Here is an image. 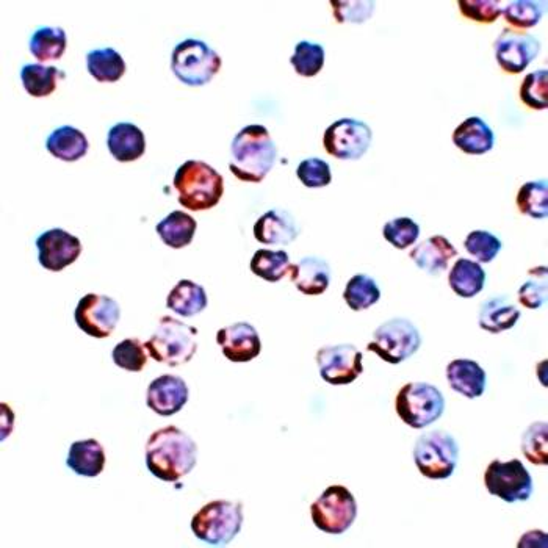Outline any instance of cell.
Masks as SVG:
<instances>
[{
    "label": "cell",
    "instance_id": "obj_1",
    "mask_svg": "<svg viewBox=\"0 0 548 548\" xmlns=\"http://www.w3.org/2000/svg\"><path fill=\"white\" fill-rule=\"evenodd\" d=\"M198 445L176 426L154 431L146 442V467L166 483H176L195 469Z\"/></svg>",
    "mask_w": 548,
    "mask_h": 548
},
{
    "label": "cell",
    "instance_id": "obj_2",
    "mask_svg": "<svg viewBox=\"0 0 548 548\" xmlns=\"http://www.w3.org/2000/svg\"><path fill=\"white\" fill-rule=\"evenodd\" d=\"M276 159L278 151L267 127L249 124L232 140L229 170L238 181L259 184L273 170Z\"/></svg>",
    "mask_w": 548,
    "mask_h": 548
},
{
    "label": "cell",
    "instance_id": "obj_3",
    "mask_svg": "<svg viewBox=\"0 0 548 548\" xmlns=\"http://www.w3.org/2000/svg\"><path fill=\"white\" fill-rule=\"evenodd\" d=\"M173 185L179 193V204L192 212L212 209L223 198V176L201 160H188L179 166Z\"/></svg>",
    "mask_w": 548,
    "mask_h": 548
},
{
    "label": "cell",
    "instance_id": "obj_4",
    "mask_svg": "<svg viewBox=\"0 0 548 548\" xmlns=\"http://www.w3.org/2000/svg\"><path fill=\"white\" fill-rule=\"evenodd\" d=\"M198 329L173 317H163L156 331L146 342V350L154 361L168 367H179L192 361L198 351Z\"/></svg>",
    "mask_w": 548,
    "mask_h": 548
},
{
    "label": "cell",
    "instance_id": "obj_5",
    "mask_svg": "<svg viewBox=\"0 0 548 548\" xmlns=\"http://www.w3.org/2000/svg\"><path fill=\"white\" fill-rule=\"evenodd\" d=\"M243 525V505L231 500H213L202 506L192 519L196 538L210 545H228Z\"/></svg>",
    "mask_w": 548,
    "mask_h": 548
},
{
    "label": "cell",
    "instance_id": "obj_6",
    "mask_svg": "<svg viewBox=\"0 0 548 548\" xmlns=\"http://www.w3.org/2000/svg\"><path fill=\"white\" fill-rule=\"evenodd\" d=\"M221 57L209 44L188 38L174 47L171 71L187 87H204L221 69Z\"/></svg>",
    "mask_w": 548,
    "mask_h": 548
},
{
    "label": "cell",
    "instance_id": "obj_7",
    "mask_svg": "<svg viewBox=\"0 0 548 548\" xmlns=\"http://www.w3.org/2000/svg\"><path fill=\"white\" fill-rule=\"evenodd\" d=\"M395 411L406 425L423 430L444 415L445 398L433 384H404L395 398Z\"/></svg>",
    "mask_w": 548,
    "mask_h": 548
},
{
    "label": "cell",
    "instance_id": "obj_8",
    "mask_svg": "<svg viewBox=\"0 0 548 548\" xmlns=\"http://www.w3.org/2000/svg\"><path fill=\"white\" fill-rule=\"evenodd\" d=\"M459 445L445 431H430L415 440L414 461L417 469L430 480H447L458 466Z\"/></svg>",
    "mask_w": 548,
    "mask_h": 548
},
{
    "label": "cell",
    "instance_id": "obj_9",
    "mask_svg": "<svg viewBox=\"0 0 548 548\" xmlns=\"http://www.w3.org/2000/svg\"><path fill=\"white\" fill-rule=\"evenodd\" d=\"M422 347V336L408 318H390L373 332L367 350L378 354L387 364L398 365L414 356Z\"/></svg>",
    "mask_w": 548,
    "mask_h": 548
},
{
    "label": "cell",
    "instance_id": "obj_10",
    "mask_svg": "<svg viewBox=\"0 0 548 548\" xmlns=\"http://www.w3.org/2000/svg\"><path fill=\"white\" fill-rule=\"evenodd\" d=\"M312 522L320 531L343 534L357 517V503L347 487L329 486L311 506Z\"/></svg>",
    "mask_w": 548,
    "mask_h": 548
},
{
    "label": "cell",
    "instance_id": "obj_11",
    "mask_svg": "<svg viewBox=\"0 0 548 548\" xmlns=\"http://www.w3.org/2000/svg\"><path fill=\"white\" fill-rule=\"evenodd\" d=\"M484 486L506 503L527 502L533 494V478L520 459H494L484 472Z\"/></svg>",
    "mask_w": 548,
    "mask_h": 548
},
{
    "label": "cell",
    "instance_id": "obj_12",
    "mask_svg": "<svg viewBox=\"0 0 548 548\" xmlns=\"http://www.w3.org/2000/svg\"><path fill=\"white\" fill-rule=\"evenodd\" d=\"M372 141V127L354 118L339 119L323 135V146L329 156L347 162L362 159L372 146Z\"/></svg>",
    "mask_w": 548,
    "mask_h": 548
},
{
    "label": "cell",
    "instance_id": "obj_13",
    "mask_svg": "<svg viewBox=\"0 0 548 548\" xmlns=\"http://www.w3.org/2000/svg\"><path fill=\"white\" fill-rule=\"evenodd\" d=\"M541 52V41L523 30L506 27L494 41L498 66L508 74H522Z\"/></svg>",
    "mask_w": 548,
    "mask_h": 548
},
{
    "label": "cell",
    "instance_id": "obj_14",
    "mask_svg": "<svg viewBox=\"0 0 548 548\" xmlns=\"http://www.w3.org/2000/svg\"><path fill=\"white\" fill-rule=\"evenodd\" d=\"M121 318V307L107 295L88 293L74 311L77 326L94 339L109 337Z\"/></svg>",
    "mask_w": 548,
    "mask_h": 548
},
{
    "label": "cell",
    "instance_id": "obj_15",
    "mask_svg": "<svg viewBox=\"0 0 548 548\" xmlns=\"http://www.w3.org/2000/svg\"><path fill=\"white\" fill-rule=\"evenodd\" d=\"M317 364L321 379L331 386H347L364 373L362 353L350 343L320 348Z\"/></svg>",
    "mask_w": 548,
    "mask_h": 548
},
{
    "label": "cell",
    "instance_id": "obj_16",
    "mask_svg": "<svg viewBox=\"0 0 548 548\" xmlns=\"http://www.w3.org/2000/svg\"><path fill=\"white\" fill-rule=\"evenodd\" d=\"M37 248L41 267L54 273L73 265L82 254L79 238L58 228L43 232L37 238Z\"/></svg>",
    "mask_w": 548,
    "mask_h": 548
},
{
    "label": "cell",
    "instance_id": "obj_17",
    "mask_svg": "<svg viewBox=\"0 0 548 548\" xmlns=\"http://www.w3.org/2000/svg\"><path fill=\"white\" fill-rule=\"evenodd\" d=\"M217 343L224 356L235 364L253 361L262 351L259 332L248 321H240L220 329L217 334Z\"/></svg>",
    "mask_w": 548,
    "mask_h": 548
},
{
    "label": "cell",
    "instance_id": "obj_18",
    "mask_svg": "<svg viewBox=\"0 0 548 548\" xmlns=\"http://www.w3.org/2000/svg\"><path fill=\"white\" fill-rule=\"evenodd\" d=\"M190 397L187 383L174 375H162L149 384L146 392L148 408L162 417L181 412Z\"/></svg>",
    "mask_w": 548,
    "mask_h": 548
},
{
    "label": "cell",
    "instance_id": "obj_19",
    "mask_svg": "<svg viewBox=\"0 0 548 548\" xmlns=\"http://www.w3.org/2000/svg\"><path fill=\"white\" fill-rule=\"evenodd\" d=\"M254 237L262 245H290L300 235L292 213L282 209L265 212L254 224Z\"/></svg>",
    "mask_w": 548,
    "mask_h": 548
},
{
    "label": "cell",
    "instance_id": "obj_20",
    "mask_svg": "<svg viewBox=\"0 0 548 548\" xmlns=\"http://www.w3.org/2000/svg\"><path fill=\"white\" fill-rule=\"evenodd\" d=\"M456 256H458V249L444 235L426 238L425 242L419 243L409 253L412 262L431 276L444 273Z\"/></svg>",
    "mask_w": 548,
    "mask_h": 548
},
{
    "label": "cell",
    "instance_id": "obj_21",
    "mask_svg": "<svg viewBox=\"0 0 548 548\" xmlns=\"http://www.w3.org/2000/svg\"><path fill=\"white\" fill-rule=\"evenodd\" d=\"M289 274L296 290L309 296L325 293L331 282V267L317 256L303 257L298 264L292 265Z\"/></svg>",
    "mask_w": 548,
    "mask_h": 548
},
{
    "label": "cell",
    "instance_id": "obj_22",
    "mask_svg": "<svg viewBox=\"0 0 548 548\" xmlns=\"http://www.w3.org/2000/svg\"><path fill=\"white\" fill-rule=\"evenodd\" d=\"M453 143L469 156H484L495 145L494 130L480 116H470L453 132Z\"/></svg>",
    "mask_w": 548,
    "mask_h": 548
},
{
    "label": "cell",
    "instance_id": "obj_23",
    "mask_svg": "<svg viewBox=\"0 0 548 548\" xmlns=\"http://www.w3.org/2000/svg\"><path fill=\"white\" fill-rule=\"evenodd\" d=\"M448 384L455 392L475 400L486 390L487 375L484 368L472 359H455L445 370Z\"/></svg>",
    "mask_w": 548,
    "mask_h": 548
},
{
    "label": "cell",
    "instance_id": "obj_24",
    "mask_svg": "<svg viewBox=\"0 0 548 548\" xmlns=\"http://www.w3.org/2000/svg\"><path fill=\"white\" fill-rule=\"evenodd\" d=\"M107 148L118 162L129 163L140 159L146 151L145 134L140 127L130 123H118L109 130Z\"/></svg>",
    "mask_w": 548,
    "mask_h": 548
},
{
    "label": "cell",
    "instance_id": "obj_25",
    "mask_svg": "<svg viewBox=\"0 0 548 548\" xmlns=\"http://www.w3.org/2000/svg\"><path fill=\"white\" fill-rule=\"evenodd\" d=\"M520 315L522 314L519 307L512 303L508 296H494L481 304L478 323L484 331L500 334L514 328L520 320Z\"/></svg>",
    "mask_w": 548,
    "mask_h": 548
},
{
    "label": "cell",
    "instance_id": "obj_26",
    "mask_svg": "<svg viewBox=\"0 0 548 548\" xmlns=\"http://www.w3.org/2000/svg\"><path fill=\"white\" fill-rule=\"evenodd\" d=\"M66 466L76 475L96 478L104 472L105 451L96 439L79 440L69 447Z\"/></svg>",
    "mask_w": 548,
    "mask_h": 548
},
{
    "label": "cell",
    "instance_id": "obj_27",
    "mask_svg": "<svg viewBox=\"0 0 548 548\" xmlns=\"http://www.w3.org/2000/svg\"><path fill=\"white\" fill-rule=\"evenodd\" d=\"M207 304L209 300L204 287L188 279L177 282L166 298V307L185 318L195 317L206 311Z\"/></svg>",
    "mask_w": 548,
    "mask_h": 548
},
{
    "label": "cell",
    "instance_id": "obj_28",
    "mask_svg": "<svg viewBox=\"0 0 548 548\" xmlns=\"http://www.w3.org/2000/svg\"><path fill=\"white\" fill-rule=\"evenodd\" d=\"M87 137L76 127L62 126L55 129L46 140V149L63 162H77L87 156Z\"/></svg>",
    "mask_w": 548,
    "mask_h": 548
},
{
    "label": "cell",
    "instance_id": "obj_29",
    "mask_svg": "<svg viewBox=\"0 0 548 548\" xmlns=\"http://www.w3.org/2000/svg\"><path fill=\"white\" fill-rule=\"evenodd\" d=\"M451 290L461 298H473L483 292L486 284V271L478 262L470 259H458L448 274Z\"/></svg>",
    "mask_w": 548,
    "mask_h": 548
},
{
    "label": "cell",
    "instance_id": "obj_30",
    "mask_svg": "<svg viewBox=\"0 0 548 548\" xmlns=\"http://www.w3.org/2000/svg\"><path fill=\"white\" fill-rule=\"evenodd\" d=\"M198 223L195 218L181 210H174L157 224V234L166 246L173 249L185 248L193 242Z\"/></svg>",
    "mask_w": 548,
    "mask_h": 548
},
{
    "label": "cell",
    "instance_id": "obj_31",
    "mask_svg": "<svg viewBox=\"0 0 548 548\" xmlns=\"http://www.w3.org/2000/svg\"><path fill=\"white\" fill-rule=\"evenodd\" d=\"M88 73L98 82H118L126 74V62L112 47L94 49L87 54Z\"/></svg>",
    "mask_w": 548,
    "mask_h": 548
},
{
    "label": "cell",
    "instance_id": "obj_32",
    "mask_svg": "<svg viewBox=\"0 0 548 548\" xmlns=\"http://www.w3.org/2000/svg\"><path fill=\"white\" fill-rule=\"evenodd\" d=\"M66 32L62 27H43L30 38V54L38 62H54L62 58L66 51Z\"/></svg>",
    "mask_w": 548,
    "mask_h": 548
},
{
    "label": "cell",
    "instance_id": "obj_33",
    "mask_svg": "<svg viewBox=\"0 0 548 548\" xmlns=\"http://www.w3.org/2000/svg\"><path fill=\"white\" fill-rule=\"evenodd\" d=\"M343 300H345L351 311H367L381 300V290H379L378 282L370 278L368 274H354L353 278L347 282V287L343 292Z\"/></svg>",
    "mask_w": 548,
    "mask_h": 548
},
{
    "label": "cell",
    "instance_id": "obj_34",
    "mask_svg": "<svg viewBox=\"0 0 548 548\" xmlns=\"http://www.w3.org/2000/svg\"><path fill=\"white\" fill-rule=\"evenodd\" d=\"M63 77L55 66L26 65L21 69L22 85L33 98H46L57 90V82Z\"/></svg>",
    "mask_w": 548,
    "mask_h": 548
},
{
    "label": "cell",
    "instance_id": "obj_35",
    "mask_svg": "<svg viewBox=\"0 0 548 548\" xmlns=\"http://www.w3.org/2000/svg\"><path fill=\"white\" fill-rule=\"evenodd\" d=\"M249 268L257 278L268 282H279L290 273V256L285 251H271V249H259L251 259Z\"/></svg>",
    "mask_w": 548,
    "mask_h": 548
},
{
    "label": "cell",
    "instance_id": "obj_36",
    "mask_svg": "<svg viewBox=\"0 0 548 548\" xmlns=\"http://www.w3.org/2000/svg\"><path fill=\"white\" fill-rule=\"evenodd\" d=\"M544 2L534 0H512L503 4L502 16L506 19L511 29L527 30L533 29L541 22L544 16Z\"/></svg>",
    "mask_w": 548,
    "mask_h": 548
},
{
    "label": "cell",
    "instance_id": "obj_37",
    "mask_svg": "<svg viewBox=\"0 0 548 548\" xmlns=\"http://www.w3.org/2000/svg\"><path fill=\"white\" fill-rule=\"evenodd\" d=\"M517 209L522 215L544 220L548 215V187L547 181H531L523 184L517 193Z\"/></svg>",
    "mask_w": 548,
    "mask_h": 548
},
{
    "label": "cell",
    "instance_id": "obj_38",
    "mask_svg": "<svg viewBox=\"0 0 548 548\" xmlns=\"http://www.w3.org/2000/svg\"><path fill=\"white\" fill-rule=\"evenodd\" d=\"M325 47L311 41H300L296 44L295 52L290 57L293 69L298 76L311 77L317 76L323 66H325Z\"/></svg>",
    "mask_w": 548,
    "mask_h": 548
},
{
    "label": "cell",
    "instance_id": "obj_39",
    "mask_svg": "<svg viewBox=\"0 0 548 548\" xmlns=\"http://www.w3.org/2000/svg\"><path fill=\"white\" fill-rule=\"evenodd\" d=\"M522 453L531 464H548V426L545 422H536L528 426L522 436Z\"/></svg>",
    "mask_w": 548,
    "mask_h": 548
},
{
    "label": "cell",
    "instance_id": "obj_40",
    "mask_svg": "<svg viewBox=\"0 0 548 548\" xmlns=\"http://www.w3.org/2000/svg\"><path fill=\"white\" fill-rule=\"evenodd\" d=\"M547 69H539L533 73L527 74L520 85V101L527 105L528 109L541 110L547 109Z\"/></svg>",
    "mask_w": 548,
    "mask_h": 548
},
{
    "label": "cell",
    "instance_id": "obj_41",
    "mask_svg": "<svg viewBox=\"0 0 548 548\" xmlns=\"http://www.w3.org/2000/svg\"><path fill=\"white\" fill-rule=\"evenodd\" d=\"M112 359L116 367L127 372L138 373L148 364L146 345L140 339H126L118 343L112 351Z\"/></svg>",
    "mask_w": 548,
    "mask_h": 548
},
{
    "label": "cell",
    "instance_id": "obj_42",
    "mask_svg": "<svg viewBox=\"0 0 548 548\" xmlns=\"http://www.w3.org/2000/svg\"><path fill=\"white\" fill-rule=\"evenodd\" d=\"M502 246V240L489 231H472L464 242L467 253L481 264H491L502 251Z\"/></svg>",
    "mask_w": 548,
    "mask_h": 548
},
{
    "label": "cell",
    "instance_id": "obj_43",
    "mask_svg": "<svg viewBox=\"0 0 548 548\" xmlns=\"http://www.w3.org/2000/svg\"><path fill=\"white\" fill-rule=\"evenodd\" d=\"M530 279L520 285L519 303L527 309H539L547 301V268L538 267L528 271Z\"/></svg>",
    "mask_w": 548,
    "mask_h": 548
},
{
    "label": "cell",
    "instance_id": "obj_44",
    "mask_svg": "<svg viewBox=\"0 0 548 548\" xmlns=\"http://www.w3.org/2000/svg\"><path fill=\"white\" fill-rule=\"evenodd\" d=\"M383 235L397 249H408L417 242L420 226L412 218L401 217L384 224Z\"/></svg>",
    "mask_w": 548,
    "mask_h": 548
},
{
    "label": "cell",
    "instance_id": "obj_45",
    "mask_svg": "<svg viewBox=\"0 0 548 548\" xmlns=\"http://www.w3.org/2000/svg\"><path fill=\"white\" fill-rule=\"evenodd\" d=\"M332 15L340 24H364L365 21L372 18L376 10V2L373 0H351V2H343V0H332Z\"/></svg>",
    "mask_w": 548,
    "mask_h": 548
},
{
    "label": "cell",
    "instance_id": "obj_46",
    "mask_svg": "<svg viewBox=\"0 0 548 548\" xmlns=\"http://www.w3.org/2000/svg\"><path fill=\"white\" fill-rule=\"evenodd\" d=\"M503 4L500 0H459L462 16L480 24H494L502 16Z\"/></svg>",
    "mask_w": 548,
    "mask_h": 548
},
{
    "label": "cell",
    "instance_id": "obj_47",
    "mask_svg": "<svg viewBox=\"0 0 548 548\" xmlns=\"http://www.w3.org/2000/svg\"><path fill=\"white\" fill-rule=\"evenodd\" d=\"M296 176L307 188L328 187L332 181L331 166L325 160L312 157L303 160L296 168Z\"/></svg>",
    "mask_w": 548,
    "mask_h": 548
}]
</instances>
